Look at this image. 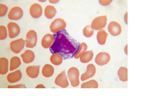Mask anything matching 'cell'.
Segmentation results:
<instances>
[{
	"mask_svg": "<svg viewBox=\"0 0 151 96\" xmlns=\"http://www.w3.org/2000/svg\"><path fill=\"white\" fill-rule=\"evenodd\" d=\"M54 41L50 47L51 52L60 54L64 60L71 58L78 51L79 42L71 36L65 29L53 35Z\"/></svg>",
	"mask_w": 151,
	"mask_h": 96,
	"instance_id": "cell-1",
	"label": "cell"
},
{
	"mask_svg": "<svg viewBox=\"0 0 151 96\" xmlns=\"http://www.w3.org/2000/svg\"><path fill=\"white\" fill-rule=\"evenodd\" d=\"M67 76L73 87H77L80 83L79 80V72L76 67H73L69 69L67 72Z\"/></svg>",
	"mask_w": 151,
	"mask_h": 96,
	"instance_id": "cell-2",
	"label": "cell"
},
{
	"mask_svg": "<svg viewBox=\"0 0 151 96\" xmlns=\"http://www.w3.org/2000/svg\"><path fill=\"white\" fill-rule=\"evenodd\" d=\"M107 15L98 16L95 18L92 21L91 27L95 30L101 29L106 26L107 23Z\"/></svg>",
	"mask_w": 151,
	"mask_h": 96,
	"instance_id": "cell-3",
	"label": "cell"
},
{
	"mask_svg": "<svg viewBox=\"0 0 151 96\" xmlns=\"http://www.w3.org/2000/svg\"><path fill=\"white\" fill-rule=\"evenodd\" d=\"M66 23L64 20L60 18L55 19L51 23L50 26L51 32L55 33L58 31L64 29Z\"/></svg>",
	"mask_w": 151,
	"mask_h": 96,
	"instance_id": "cell-4",
	"label": "cell"
},
{
	"mask_svg": "<svg viewBox=\"0 0 151 96\" xmlns=\"http://www.w3.org/2000/svg\"><path fill=\"white\" fill-rule=\"evenodd\" d=\"M37 41V34L36 32L33 30L28 31L26 35V47L29 48L33 47L36 45Z\"/></svg>",
	"mask_w": 151,
	"mask_h": 96,
	"instance_id": "cell-5",
	"label": "cell"
},
{
	"mask_svg": "<svg viewBox=\"0 0 151 96\" xmlns=\"http://www.w3.org/2000/svg\"><path fill=\"white\" fill-rule=\"evenodd\" d=\"M25 42L22 38L12 41L10 44V49L14 53H19L23 49Z\"/></svg>",
	"mask_w": 151,
	"mask_h": 96,
	"instance_id": "cell-6",
	"label": "cell"
},
{
	"mask_svg": "<svg viewBox=\"0 0 151 96\" xmlns=\"http://www.w3.org/2000/svg\"><path fill=\"white\" fill-rule=\"evenodd\" d=\"M55 83L57 85L63 88L69 86V83L65 70L57 75L55 79Z\"/></svg>",
	"mask_w": 151,
	"mask_h": 96,
	"instance_id": "cell-7",
	"label": "cell"
},
{
	"mask_svg": "<svg viewBox=\"0 0 151 96\" xmlns=\"http://www.w3.org/2000/svg\"><path fill=\"white\" fill-rule=\"evenodd\" d=\"M23 14V11L21 8L15 6L10 10L8 14V17L10 19L17 20L21 18Z\"/></svg>",
	"mask_w": 151,
	"mask_h": 96,
	"instance_id": "cell-8",
	"label": "cell"
},
{
	"mask_svg": "<svg viewBox=\"0 0 151 96\" xmlns=\"http://www.w3.org/2000/svg\"><path fill=\"white\" fill-rule=\"evenodd\" d=\"M109 54L105 52H101L98 54L95 58V62L98 65L103 66L107 64L110 61Z\"/></svg>",
	"mask_w": 151,
	"mask_h": 96,
	"instance_id": "cell-9",
	"label": "cell"
},
{
	"mask_svg": "<svg viewBox=\"0 0 151 96\" xmlns=\"http://www.w3.org/2000/svg\"><path fill=\"white\" fill-rule=\"evenodd\" d=\"M8 32L9 37L11 38L17 36L20 32V28L19 25L16 23L11 22L7 25Z\"/></svg>",
	"mask_w": 151,
	"mask_h": 96,
	"instance_id": "cell-10",
	"label": "cell"
},
{
	"mask_svg": "<svg viewBox=\"0 0 151 96\" xmlns=\"http://www.w3.org/2000/svg\"><path fill=\"white\" fill-rule=\"evenodd\" d=\"M108 30L112 35L117 36L120 34L122 31L121 25L115 21H112L109 23L108 26Z\"/></svg>",
	"mask_w": 151,
	"mask_h": 96,
	"instance_id": "cell-11",
	"label": "cell"
},
{
	"mask_svg": "<svg viewBox=\"0 0 151 96\" xmlns=\"http://www.w3.org/2000/svg\"><path fill=\"white\" fill-rule=\"evenodd\" d=\"M96 72V68L95 66L92 64H89L87 66L86 72L81 76V80L84 81L93 77L95 74Z\"/></svg>",
	"mask_w": 151,
	"mask_h": 96,
	"instance_id": "cell-12",
	"label": "cell"
},
{
	"mask_svg": "<svg viewBox=\"0 0 151 96\" xmlns=\"http://www.w3.org/2000/svg\"><path fill=\"white\" fill-rule=\"evenodd\" d=\"M42 8L39 4H33L30 8V13L33 18H37L40 17L42 14Z\"/></svg>",
	"mask_w": 151,
	"mask_h": 96,
	"instance_id": "cell-13",
	"label": "cell"
},
{
	"mask_svg": "<svg viewBox=\"0 0 151 96\" xmlns=\"http://www.w3.org/2000/svg\"><path fill=\"white\" fill-rule=\"evenodd\" d=\"M22 74L20 70H17L13 72L10 73L7 76L8 82L13 83L19 81L22 77Z\"/></svg>",
	"mask_w": 151,
	"mask_h": 96,
	"instance_id": "cell-14",
	"label": "cell"
},
{
	"mask_svg": "<svg viewBox=\"0 0 151 96\" xmlns=\"http://www.w3.org/2000/svg\"><path fill=\"white\" fill-rule=\"evenodd\" d=\"M54 41L53 35L49 33L47 34L43 37L42 39V46L44 48H48L52 46Z\"/></svg>",
	"mask_w": 151,
	"mask_h": 96,
	"instance_id": "cell-15",
	"label": "cell"
},
{
	"mask_svg": "<svg viewBox=\"0 0 151 96\" xmlns=\"http://www.w3.org/2000/svg\"><path fill=\"white\" fill-rule=\"evenodd\" d=\"M40 65L28 66L26 69L28 76L32 78H36L38 75Z\"/></svg>",
	"mask_w": 151,
	"mask_h": 96,
	"instance_id": "cell-16",
	"label": "cell"
},
{
	"mask_svg": "<svg viewBox=\"0 0 151 96\" xmlns=\"http://www.w3.org/2000/svg\"><path fill=\"white\" fill-rule=\"evenodd\" d=\"M23 61L26 63H29L32 62L35 58L34 52L30 50H26L21 55Z\"/></svg>",
	"mask_w": 151,
	"mask_h": 96,
	"instance_id": "cell-17",
	"label": "cell"
},
{
	"mask_svg": "<svg viewBox=\"0 0 151 96\" xmlns=\"http://www.w3.org/2000/svg\"><path fill=\"white\" fill-rule=\"evenodd\" d=\"M108 34L103 29L99 30L97 35V39L98 43L101 45H103L105 43Z\"/></svg>",
	"mask_w": 151,
	"mask_h": 96,
	"instance_id": "cell-18",
	"label": "cell"
},
{
	"mask_svg": "<svg viewBox=\"0 0 151 96\" xmlns=\"http://www.w3.org/2000/svg\"><path fill=\"white\" fill-rule=\"evenodd\" d=\"M94 53L92 51H88L84 52L80 56V61L83 63H87L92 59Z\"/></svg>",
	"mask_w": 151,
	"mask_h": 96,
	"instance_id": "cell-19",
	"label": "cell"
},
{
	"mask_svg": "<svg viewBox=\"0 0 151 96\" xmlns=\"http://www.w3.org/2000/svg\"><path fill=\"white\" fill-rule=\"evenodd\" d=\"M57 13L55 8L51 5H48L44 9V14L45 16L48 19H51L54 17Z\"/></svg>",
	"mask_w": 151,
	"mask_h": 96,
	"instance_id": "cell-20",
	"label": "cell"
},
{
	"mask_svg": "<svg viewBox=\"0 0 151 96\" xmlns=\"http://www.w3.org/2000/svg\"><path fill=\"white\" fill-rule=\"evenodd\" d=\"M8 62L7 59L3 57L0 59V74H6L8 70Z\"/></svg>",
	"mask_w": 151,
	"mask_h": 96,
	"instance_id": "cell-21",
	"label": "cell"
},
{
	"mask_svg": "<svg viewBox=\"0 0 151 96\" xmlns=\"http://www.w3.org/2000/svg\"><path fill=\"white\" fill-rule=\"evenodd\" d=\"M54 72V69L51 65L46 64L44 65L42 70V73L43 76L46 77H49L53 75Z\"/></svg>",
	"mask_w": 151,
	"mask_h": 96,
	"instance_id": "cell-22",
	"label": "cell"
},
{
	"mask_svg": "<svg viewBox=\"0 0 151 96\" xmlns=\"http://www.w3.org/2000/svg\"><path fill=\"white\" fill-rule=\"evenodd\" d=\"M21 62L19 58L17 56L12 57L10 61L9 70H13L18 68L20 65Z\"/></svg>",
	"mask_w": 151,
	"mask_h": 96,
	"instance_id": "cell-23",
	"label": "cell"
},
{
	"mask_svg": "<svg viewBox=\"0 0 151 96\" xmlns=\"http://www.w3.org/2000/svg\"><path fill=\"white\" fill-rule=\"evenodd\" d=\"M63 59L62 56L60 54L57 53H54L51 56L50 61L53 65H58L62 63Z\"/></svg>",
	"mask_w": 151,
	"mask_h": 96,
	"instance_id": "cell-24",
	"label": "cell"
},
{
	"mask_svg": "<svg viewBox=\"0 0 151 96\" xmlns=\"http://www.w3.org/2000/svg\"><path fill=\"white\" fill-rule=\"evenodd\" d=\"M118 74L120 80L123 82L127 81V69L125 67H121L118 70Z\"/></svg>",
	"mask_w": 151,
	"mask_h": 96,
	"instance_id": "cell-25",
	"label": "cell"
},
{
	"mask_svg": "<svg viewBox=\"0 0 151 96\" xmlns=\"http://www.w3.org/2000/svg\"><path fill=\"white\" fill-rule=\"evenodd\" d=\"M98 83L95 80H91L82 83L81 85V88H97Z\"/></svg>",
	"mask_w": 151,
	"mask_h": 96,
	"instance_id": "cell-26",
	"label": "cell"
},
{
	"mask_svg": "<svg viewBox=\"0 0 151 96\" xmlns=\"http://www.w3.org/2000/svg\"><path fill=\"white\" fill-rule=\"evenodd\" d=\"M87 45L85 42H82L80 45V47L77 52L74 56L76 59L78 58L80 56L87 50Z\"/></svg>",
	"mask_w": 151,
	"mask_h": 96,
	"instance_id": "cell-27",
	"label": "cell"
},
{
	"mask_svg": "<svg viewBox=\"0 0 151 96\" xmlns=\"http://www.w3.org/2000/svg\"><path fill=\"white\" fill-rule=\"evenodd\" d=\"M94 31L90 25L86 26L83 29V33L84 35L86 37L89 38L93 34Z\"/></svg>",
	"mask_w": 151,
	"mask_h": 96,
	"instance_id": "cell-28",
	"label": "cell"
},
{
	"mask_svg": "<svg viewBox=\"0 0 151 96\" xmlns=\"http://www.w3.org/2000/svg\"><path fill=\"white\" fill-rule=\"evenodd\" d=\"M7 37V31L6 27L3 25L0 26V39H5Z\"/></svg>",
	"mask_w": 151,
	"mask_h": 96,
	"instance_id": "cell-29",
	"label": "cell"
},
{
	"mask_svg": "<svg viewBox=\"0 0 151 96\" xmlns=\"http://www.w3.org/2000/svg\"><path fill=\"white\" fill-rule=\"evenodd\" d=\"M8 10L7 7L4 4L0 3V16L2 17L4 16Z\"/></svg>",
	"mask_w": 151,
	"mask_h": 96,
	"instance_id": "cell-30",
	"label": "cell"
},
{
	"mask_svg": "<svg viewBox=\"0 0 151 96\" xmlns=\"http://www.w3.org/2000/svg\"><path fill=\"white\" fill-rule=\"evenodd\" d=\"M8 88H26L24 85L22 84H19L14 86H9L7 87Z\"/></svg>",
	"mask_w": 151,
	"mask_h": 96,
	"instance_id": "cell-31",
	"label": "cell"
},
{
	"mask_svg": "<svg viewBox=\"0 0 151 96\" xmlns=\"http://www.w3.org/2000/svg\"><path fill=\"white\" fill-rule=\"evenodd\" d=\"M112 1V0H99V1L100 4L103 6H107Z\"/></svg>",
	"mask_w": 151,
	"mask_h": 96,
	"instance_id": "cell-32",
	"label": "cell"
},
{
	"mask_svg": "<svg viewBox=\"0 0 151 96\" xmlns=\"http://www.w3.org/2000/svg\"><path fill=\"white\" fill-rule=\"evenodd\" d=\"M36 88H45V87L42 84H39L37 85L35 87Z\"/></svg>",
	"mask_w": 151,
	"mask_h": 96,
	"instance_id": "cell-33",
	"label": "cell"
}]
</instances>
